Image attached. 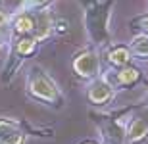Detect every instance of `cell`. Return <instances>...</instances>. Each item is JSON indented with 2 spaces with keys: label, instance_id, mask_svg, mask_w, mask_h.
I'll use <instances>...</instances> for the list:
<instances>
[{
  "label": "cell",
  "instance_id": "ba28073f",
  "mask_svg": "<svg viewBox=\"0 0 148 144\" xmlns=\"http://www.w3.org/2000/svg\"><path fill=\"white\" fill-rule=\"evenodd\" d=\"M131 52L140 60H148V35H138L133 39Z\"/></svg>",
  "mask_w": 148,
  "mask_h": 144
},
{
  "label": "cell",
  "instance_id": "277c9868",
  "mask_svg": "<svg viewBox=\"0 0 148 144\" xmlns=\"http://www.w3.org/2000/svg\"><path fill=\"white\" fill-rule=\"evenodd\" d=\"M23 133L17 129L14 121L0 119V144H21Z\"/></svg>",
  "mask_w": 148,
  "mask_h": 144
},
{
  "label": "cell",
  "instance_id": "5b68a950",
  "mask_svg": "<svg viewBox=\"0 0 148 144\" xmlns=\"http://www.w3.org/2000/svg\"><path fill=\"white\" fill-rule=\"evenodd\" d=\"M148 134V115L135 117L127 129V140L129 142H138Z\"/></svg>",
  "mask_w": 148,
  "mask_h": 144
},
{
  "label": "cell",
  "instance_id": "2e32d148",
  "mask_svg": "<svg viewBox=\"0 0 148 144\" xmlns=\"http://www.w3.org/2000/svg\"><path fill=\"white\" fill-rule=\"evenodd\" d=\"M6 21V16H4V12H0V25Z\"/></svg>",
  "mask_w": 148,
  "mask_h": 144
},
{
  "label": "cell",
  "instance_id": "7c38bea8",
  "mask_svg": "<svg viewBox=\"0 0 148 144\" xmlns=\"http://www.w3.org/2000/svg\"><path fill=\"white\" fill-rule=\"evenodd\" d=\"M35 37H25V39H21L19 42H17V52L19 54H29V52H33L35 48Z\"/></svg>",
  "mask_w": 148,
  "mask_h": 144
},
{
  "label": "cell",
  "instance_id": "8992f818",
  "mask_svg": "<svg viewBox=\"0 0 148 144\" xmlns=\"http://www.w3.org/2000/svg\"><path fill=\"white\" fill-rule=\"evenodd\" d=\"M112 96V87L104 81H96V83L88 89V100L92 104H104Z\"/></svg>",
  "mask_w": 148,
  "mask_h": 144
},
{
  "label": "cell",
  "instance_id": "52a82bcc",
  "mask_svg": "<svg viewBox=\"0 0 148 144\" xmlns=\"http://www.w3.org/2000/svg\"><path fill=\"white\" fill-rule=\"evenodd\" d=\"M50 29H52V21H50V16L48 14H38L35 17V27H33V33H35V40L38 39H44V37H48Z\"/></svg>",
  "mask_w": 148,
  "mask_h": 144
},
{
  "label": "cell",
  "instance_id": "30bf717a",
  "mask_svg": "<svg viewBox=\"0 0 148 144\" xmlns=\"http://www.w3.org/2000/svg\"><path fill=\"white\" fill-rule=\"evenodd\" d=\"M138 79V69L135 67H123L119 73H117V81L121 85H131Z\"/></svg>",
  "mask_w": 148,
  "mask_h": 144
},
{
  "label": "cell",
  "instance_id": "8fae6325",
  "mask_svg": "<svg viewBox=\"0 0 148 144\" xmlns=\"http://www.w3.org/2000/svg\"><path fill=\"white\" fill-rule=\"evenodd\" d=\"M35 27V17L31 16H21L16 21V31L17 33H31Z\"/></svg>",
  "mask_w": 148,
  "mask_h": 144
},
{
  "label": "cell",
  "instance_id": "5bb4252c",
  "mask_svg": "<svg viewBox=\"0 0 148 144\" xmlns=\"http://www.w3.org/2000/svg\"><path fill=\"white\" fill-rule=\"evenodd\" d=\"M48 2H52V0H29L27 6H31V8H42V6H46Z\"/></svg>",
  "mask_w": 148,
  "mask_h": 144
},
{
  "label": "cell",
  "instance_id": "4fadbf2b",
  "mask_svg": "<svg viewBox=\"0 0 148 144\" xmlns=\"http://www.w3.org/2000/svg\"><path fill=\"white\" fill-rule=\"evenodd\" d=\"M135 25H138V27H140V29L144 31V33L148 35V14H146V16L137 17V19H135Z\"/></svg>",
  "mask_w": 148,
  "mask_h": 144
},
{
  "label": "cell",
  "instance_id": "3957f363",
  "mask_svg": "<svg viewBox=\"0 0 148 144\" xmlns=\"http://www.w3.org/2000/svg\"><path fill=\"white\" fill-rule=\"evenodd\" d=\"M98 67H100L98 56L94 54V52H83L73 61V69L81 77H92V75H96L98 73Z\"/></svg>",
  "mask_w": 148,
  "mask_h": 144
},
{
  "label": "cell",
  "instance_id": "6da1fadb",
  "mask_svg": "<svg viewBox=\"0 0 148 144\" xmlns=\"http://www.w3.org/2000/svg\"><path fill=\"white\" fill-rule=\"evenodd\" d=\"M110 2L94 4L87 12V27L94 40H104L108 37V16H110Z\"/></svg>",
  "mask_w": 148,
  "mask_h": 144
},
{
  "label": "cell",
  "instance_id": "9a60e30c",
  "mask_svg": "<svg viewBox=\"0 0 148 144\" xmlns=\"http://www.w3.org/2000/svg\"><path fill=\"white\" fill-rule=\"evenodd\" d=\"M56 27H58V33H66V31H67V21L62 19V21L56 23Z\"/></svg>",
  "mask_w": 148,
  "mask_h": 144
},
{
  "label": "cell",
  "instance_id": "9c48e42d",
  "mask_svg": "<svg viewBox=\"0 0 148 144\" xmlns=\"http://www.w3.org/2000/svg\"><path fill=\"white\" fill-rule=\"evenodd\" d=\"M108 60H110V63H114V66L125 67L127 63H129V60H131V52H129L125 46H117V48H114L110 52Z\"/></svg>",
  "mask_w": 148,
  "mask_h": 144
},
{
  "label": "cell",
  "instance_id": "e0dca14e",
  "mask_svg": "<svg viewBox=\"0 0 148 144\" xmlns=\"http://www.w3.org/2000/svg\"><path fill=\"white\" fill-rule=\"evenodd\" d=\"M87 144H90V142H87Z\"/></svg>",
  "mask_w": 148,
  "mask_h": 144
},
{
  "label": "cell",
  "instance_id": "7a4b0ae2",
  "mask_svg": "<svg viewBox=\"0 0 148 144\" xmlns=\"http://www.w3.org/2000/svg\"><path fill=\"white\" fill-rule=\"evenodd\" d=\"M29 90L33 92L37 98H42L46 102H56L60 100V92L56 89V85L52 83V79L48 75H44L38 67H35L29 77Z\"/></svg>",
  "mask_w": 148,
  "mask_h": 144
}]
</instances>
